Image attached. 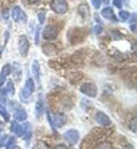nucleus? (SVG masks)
I'll list each match as a JSON object with an SVG mask.
<instances>
[{
  "label": "nucleus",
  "instance_id": "nucleus-1",
  "mask_svg": "<svg viewBox=\"0 0 137 149\" xmlns=\"http://www.w3.org/2000/svg\"><path fill=\"white\" fill-rule=\"evenodd\" d=\"M88 35V31L83 28H73L68 31V39L72 45H77L84 40Z\"/></svg>",
  "mask_w": 137,
  "mask_h": 149
},
{
  "label": "nucleus",
  "instance_id": "nucleus-2",
  "mask_svg": "<svg viewBox=\"0 0 137 149\" xmlns=\"http://www.w3.org/2000/svg\"><path fill=\"white\" fill-rule=\"evenodd\" d=\"M34 90H35L34 80H33V78L29 77L28 79H26V84H24L23 89L21 90V92H20V97H21V100H28L32 96L33 92H34Z\"/></svg>",
  "mask_w": 137,
  "mask_h": 149
},
{
  "label": "nucleus",
  "instance_id": "nucleus-3",
  "mask_svg": "<svg viewBox=\"0 0 137 149\" xmlns=\"http://www.w3.org/2000/svg\"><path fill=\"white\" fill-rule=\"evenodd\" d=\"M51 9L57 14H64L68 10V6L66 0H52Z\"/></svg>",
  "mask_w": 137,
  "mask_h": 149
},
{
  "label": "nucleus",
  "instance_id": "nucleus-4",
  "mask_svg": "<svg viewBox=\"0 0 137 149\" xmlns=\"http://www.w3.org/2000/svg\"><path fill=\"white\" fill-rule=\"evenodd\" d=\"M79 90L81 93L88 95L90 97H95L97 95V87L92 83H86L83 84V85H81Z\"/></svg>",
  "mask_w": 137,
  "mask_h": 149
},
{
  "label": "nucleus",
  "instance_id": "nucleus-5",
  "mask_svg": "<svg viewBox=\"0 0 137 149\" xmlns=\"http://www.w3.org/2000/svg\"><path fill=\"white\" fill-rule=\"evenodd\" d=\"M18 50H19V53L22 57L28 56V53H29L30 50V42L28 38H26V36H24V35L20 36L19 42H18Z\"/></svg>",
  "mask_w": 137,
  "mask_h": 149
},
{
  "label": "nucleus",
  "instance_id": "nucleus-6",
  "mask_svg": "<svg viewBox=\"0 0 137 149\" xmlns=\"http://www.w3.org/2000/svg\"><path fill=\"white\" fill-rule=\"evenodd\" d=\"M12 108L14 109V118L17 120H26V118H28V114L24 109H22L21 107L18 105L17 103H11Z\"/></svg>",
  "mask_w": 137,
  "mask_h": 149
},
{
  "label": "nucleus",
  "instance_id": "nucleus-7",
  "mask_svg": "<svg viewBox=\"0 0 137 149\" xmlns=\"http://www.w3.org/2000/svg\"><path fill=\"white\" fill-rule=\"evenodd\" d=\"M42 36L46 40H54L58 36V29L55 26H48L42 33Z\"/></svg>",
  "mask_w": 137,
  "mask_h": 149
},
{
  "label": "nucleus",
  "instance_id": "nucleus-8",
  "mask_svg": "<svg viewBox=\"0 0 137 149\" xmlns=\"http://www.w3.org/2000/svg\"><path fill=\"white\" fill-rule=\"evenodd\" d=\"M79 132L75 129H70L64 133V139L68 141L71 145H75L77 144V142L79 141Z\"/></svg>",
  "mask_w": 137,
  "mask_h": 149
},
{
  "label": "nucleus",
  "instance_id": "nucleus-9",
  "mask_svg": "<svg viewBox=\"0 0 137 149\" xmlns=\"http://www.w3.org/2000/svg\"><path fill=\"white\" fill-rule=\"evenodd\" d=\"M66 115L61 113V112H57L54 114V118H52V122H53V125L54 127H57V128H61V127L66 124Z\"/></svg>",
  "mask_w": 137,
  "mask_h": 149
},
{
  "label": "nucleus",
  "instance_id": "nucleus-10",
  "mask_svg": "<svg viewBox=\"0 0 137 149\" xmlns=\"http://www.w3.org/2000/svg\"><path fill=\"white\" fill-rule=\"evenodd\" d=\"M96 122L101 126H109L111 125V118H109L106 113H103L102 111H98L96 113Z\"/></svg>",
  "mask_w": 137,
  "mask_h": 149
},
{
  "label": "nucleus",
  "instance_id": "nucleus-11",
  "mask_svg": "<svg viewBox=\"0 0 137 149\" xmlns=\"http://www.w3.org/2000/svg\"><path fill=\"white\" fill-rule=\"evenodd\" d=\"M42 51L48 56H52V55L57 54L58 49L56 48V46H55L54 43H44L42 46Z\"/></svg>",
  "mask_w": 137,
  "mask_h": 149
},
{
  "label": "nucleus",
  "instance_id": "nucleus-12",
  "mask_svg": "<svg viewBox=\"0 0 137 149\" xmlns=\"http://www.w3.org/2000/svg\"><path fill=\"white\" fill-rule=\"evenodd\" d=\"M11 72H12L11 65L6 63V65L3 66L2 70H1V73H0V88L3 86V84H4V81H6V78L9 76Z\"/></svg>",
  "mask_w": 137,
  "mask_h": 149
},
{
  "label": "nucleus",
  "instance_id": "nucleus-13",
  "mask_svg": "<svg viewBox=\"0 0 137 149\" xmlns=\"http://www.w3.org/2000/svg\"><path fill=\"white\" fill-rule=\"evenodd\" d=\"M101 14H102V16L104 18H107V19H110V20H113V21H117V17H116V15L114 14V11H113V9L112 8H110V6H107V8H104V9L101 11Z\"/></svg>",
  "mask_w": 137,
  "mask_h": 149
},
{
  "label": "nucleus",
  "instance_id": "nucleus-14",
  "mask_svg": "<svg viewBox=\"0 0 137 149\" xmlns=\"http://www.w3.org/2000/svg\"><path fill=\"white\" fill-rule=\"evenodd\" d=\"M78 12L81 15V17L88 19V17L90 16V6H88V3H81L78 6Z\"/></svg>",
  "mask_w": 137,
  "mask_h": 149
},
{
  "label": "nucleus",
  "instance_id": "nucleus-15",
  "mask_svg": "<svg viewBox=\"0 0 137 149\" xmlns=\"http://www.w3.org/2000/svg\"><path fill=\"white\" fill-rule=\"evenodd\" d=\"M32 71L34 74V78L36 79L38 84L40 83V65L37 60H34V63L32 65Z\"/></svg>",
  "mask_w": 137,
  "mask_h": 149
},
{
  "label": "nucleus",
  "instance_id": "nucleus-16",
  "mask_svg": "<svg viewBox=\"0 0 137 149\" xmlns=\"http://www.w3.org/2000/svg\"><path fill=\"white\" fill-rule=\"evenodd\" d=\"M68 79L72 84H77L79 80L82 79V74L79 72H71L68 74Z\"/></svg>",
  "mask_w": 137,
  "mask_h": 149
},
{
  "label": "nucleus",
  "instance_id": "nucleus-17",
  "mask_svg": "<svg viewBox=\"0 0 137 149\" xmlns=\"http://www.w3.org/2000/svg\"><path fill=\"white\" fill-rule=\"evenodd\" d=\"M43 112V102L42 97L39 96L37 100V103H36V106H35V114H36V118H40L41 114Z\"/></svg>",
  "mask_w": 137,
  "mask_h": 149
},
{
  "label": "nucleus",
  "instance_id": "nucleus-18",
  "mask_svg": "<svg viewBox=\"0 0 137 149\" xmlns=\"http://www.w3.org/2000/svg\"><path fill=\"white\" fill-rule=\"evenodd\" d=\"M11 131L14 132V134L17 136H21L22 135V130H21V126L18 125L17 122H13L11 125Z\"/></svg>",
  "mask_w": 137,
  "mask_h": 149
},
{
  "label": "nucleus",
  "instance_id": "nucleus-19",
  "mask_svg": "<svg viewBox=\"0 0 137 149\" xmlns=\"http://www.w3.org/2000/svg\"><path fill=\"white\" fill-rule=\"evenodd\" d=\"M20 11H21V9H20L19 6H15L14 9H13V11H12V17H13V19H14V21H19L18 20V18H19V14H20Z\"/></svg>",
  "mask_w": 137,
  "mask_h": 149
},
{
  "label": "nucleus",
  "instance_id": "nucleus-20",
  "mask_svg": "<svg viewBox=\"0 0 137 149\" xmlns=\"http://www.w3.org/2000/svg\"><path fill=\"white\" fill-rule=\"evenodd\" d=\"M0 115H2V118L6 120V122H9V120H10L9 112L6 111V109L2 106V105H0Z\"/></svg>",
  "mask_w": 137,
  "mask_h": 149
},
{
  "label": "nucleus",
  "instance_id": "nucleus-21",
  "mask_svg": "<svg viewBox=\"0 0 137 149\" xmlns=\"http://www.w3.org/2000/svg\"><path fill=\"white\" fill-rule=\"evenodd\" d=\"M6 89L10 95L15 94V88H14V85H13V81H12V80H9V81H8V85H6Z\"/></svg>",
  "mask_w": 137,
  "mask_h": 149
},
{
  "label": "nucleus",
  "instance_id": "nucleus-22",
  "mask_svg": "<svg viewBox=\"0 0 137 149\" xmlns=\"http://www.w3.org/2000/svg\"><path fill=\"white\" fill-rule=\"evenodd\" d=\"M119 17L121 21H127L130 17V13L127 11H120L119 12Z\"/></svg>",
  "mask_w": 137,
  "mask_h": 149
},
{
  "label": "nucleus",
  "instance_id": "nucleus-23",
  "mask_svg": "<svg viewBox=\"0 0 137 149\" xmlns=\"http://www.w3.org/2000/svg\"><path fill=\"white\" fill-rule=\"evenodd\" d=\"M6 147L8 149H12V148H18V146L16 145V143H15V139L14 138H11L9 140V142L6 144Z\"/></svg>",
  "mask_w": 137,
  "mask_h": 149
},
{
  "label": "nucleus",
  "instance_id": "nucleus-24",
  "mask_svg": "<svg viewBox=\"0 0 137 149\" xmlns=\"http://www.w3.org/2000/svg\"><path fill=\"white\" fill-rule=\"evenodd\" d=\"M38 20H39L40 24H42L44 22V20H46V12L43 11V10H40L39 13H38Z\"/></svg>",
  "mask_w": 137,
  "mask_h": 149
},
{
  "label": "nucleus",
  "instance_id": "nucleus-25",
  "mask_svg": "<svg viewBox=\"0 0 137 149\" xmlns=\"http://www.w3.org/2000/svg\"><path fill=\"white\" fill-rule=\"evenodd\" d=\"M39 40H40V28L37 26V29H36V32H35V43L36 45H39Z\"/></svg>",
  "mask_w": 137,
  "mask_h": 149
},
{
  "label": "nucleus",
  "instance_id": "nucleus-26",
  "mask_svg": "<svg viewBox=\"0 0 137 149\" xmlns=\"http://www.w3.org/2000/svg\"><path fill=\"white\" fill-rule=\"evenodd\" d=\"M28 18H26V13L23 11H20V14H19V18H18V20H21L22 21V23H26V21H28Z\"/></svg>",
  "mask_w": 137,
  "mask_h": 149
},
{
  "label": "nucleus",
  "instance_id": "nucleus-27",
  "mask_svg": "<svg viewBox=\"0 0 137 149\" xmlns=\"http://www.w3.org/2000/svg\"><path fill=\"white\" fill-rule=\"evenodd\" d=\"M91 2L95 9H99L101 6V0H91Z\"/></svg>",
  "mask_w": 137,
  "mask_h": 149
},
{
  "label": "nucleus",
  "instance_id": "nucleus-28",
  "mask_svg": "<svg viewBox=\"0 0 137 149\" xmlns=\"http://www.w3.org/2000/svg\"><path fill=\"white\" fill-rule=\"evenodd\" d=\"M9 139V136L8 135H3L2 138H0V147H2V146H4L6 145V140Z\"/></svg>",
  "mask_w": 137,
  "mask_h": 149
},
{
  "label": "nucleus",
  "instance_id": "nucleus-29",
  "mask_svg": "<svg viewBox=\"0 0 137 149\" xmlns=\"http://www.w3.org/2000/svg\"><path fill=\"white\" fill-rule=\"evenodd\" d=\"M94 31H95V34H96V35L101 34V32H102V26H95Z\"/></svg>",
  "mask_w": 137,
  "mask_h": 149
},
{
  "label": "nucleus",
  "instance_id": "nucleus-30",
  "mask_svg": "<svg viewBox=\"0 0 137 149\" xmlns=\"http://www.w3.org/2000/svg\"><path fill=\"white\" fill-rule=\"evenodd\" d=\"M113 4H114L116 8H118V9H120L121 6H122V3H121L120 0H114V1H113Z\"/></svg>",
  "mask_w": 137,
  "mask_h": 149
},
{
  "label": "nucleus",
  "instance_id": "nucleus-31",
  "mask_svg": "<svg viewBox=\"0 0 137 149\" xmlns=\"http://www.w3.org/2000/svg\"><path fill=\"white\" fill-rule=\"evenodd\" d=\"M2 16H3V18H4L6 20L8 19V18H9V11H8V10H4V11H3Z\"/></svg>",
  "mask_w": 137,
  "mask_h": 149
},
{
  "label": "nucleus",
  "instance_id": "nucleus-32",
  "mask_svg": "<svg viewBox=\"0 0 137 149\" xmlns=\"http://www.w3.org/2000/svg\"><path fill=\"white\" fill-rule=\"evenodd\" d=\"M131 31H133V33H136V24L135 23L131 24Z\"/></svg>",
  "mask_w": 137,
  "mask_h": 149
},
{
  "label": "nucleus",
  "instance_id": "nucleus-33",
  "mask_svg": "<svg viewBox=\"0 0 137 149\" xmlns=\"http://www.w3.org/2000/svg\"><path fill=\"white\" fill-rule=\"evenodd\" d=\"M40 0H28V2L31 3V4H36V3L39 2Z\"/></svg>",
  "mask_w": 137,
  "mask_h": 149
},
{
  "label": "nucleus",
  "instance_id": "nucleus-34",
  "mask_svg": "<svg viewBox=\"0 0 137 149\" xmlns=\"http://www.w3.org/2000/svg\"><path fill=\"white\" fill-rule=\"evenodd\" d=\"M101 1H102V2H104V3H109V2H110V0H101Z\"/></svg>",
  "mask_w": 137,
  "mask_h": 149
},
{
  "label": "nucleus",
  "instance_id": "nucleus-35",
  "mask_svg": "<svg viewBox=\"0 0 137 149\" xmlns=\"http://www.w3.org/2000/svg\"><path fill=\"white\" fill-rule=\"evenodd\" d=\"M2 51H3V48H1V49H0V56H1V54H2Z\"/></svg>",
  "mask_w": 137,
  "mask_h": 149
},
{
  "label": "nucleus",
  "instance_id": "nucleus-36",
  "mask_svg": "<svg viewBox=\"0 0 137 149\" xmlns=\"http://www.w3.org/2000/svg\"><path fill=\"white\" fill-rule=\"evenodd\" d=\"M0 125H1V124H0Z\"/></svg>",
  "mask_w": 137,
  "mask_h": 149
}]
</instances>
